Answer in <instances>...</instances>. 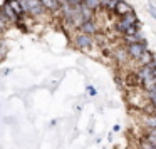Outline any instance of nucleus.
<instances>
[{"mask_svg": "<svg viewBox=\"0 0 156 149\" xmlns=\"http://www.w3.org/2000/svg\"><path fill=\"white\" fill-rule=\"evenodd\" d=\"M133 25H139V22H138V15H136V12H134V10L129 12V14H126V15H122V17L119 19V22L116 24V30H118L119 34L124 35V34H126V30H128L129 27H133Z\"/></svg>", "mask_w": 156, "mask_h": 149, "instance_id": "nucleus-1", "label": "nucleus"}, {"mask_svg": "<svg viewBox=\"0 0 156 149\" xmlns=\"http://www.w3.org/2000/svg\"><path fill=\"white\" fill-rule=\"evenodd\" d=\"M22 10H24V14L27 12L32 17H39V15H42L45 12L41 0H22Z\"/></svg>", "mask_w": 156, "mask_h": 149, "instance_id": "nucleus-2", "label": "nucleus"}, {"mask_svg": "<svg viewBox=\"0 0 156 149\" xmlns=\"http://www.w3.org/2000/svg\"><path fill=\"white\" fill-rule=\"evenodd\" d=\"M144 50H148V42L143 40V42H134V44H128V49H126V54L131 55L133 59L138 61L141 57V54Z\"/></svg>", "mask_w": 156, "mask_h": 149, "instance_id": "nucleus-3", "label": "nucleus"}, {"mask_svg": "<svg viewBox=\"0 0 156 149\" xmlns=\"http://www.w3.org/2000/svg\"><path fill=\"white\" fill-rule=\"evenodd\" d=\"M74 42H76V45H77V49H81V50H89V49L92 47V37L91 35L79 34Z\"/></svg>", "mask_w": 156, "mask_h": 149, "instance_id": "nucleus-4", "label": "nucleus"}, {"mask_svg": "<svg viewBox=\"0 0 156 149\" xmlns=\"http://www.w3.org/2000/svg\"><path fill=\"white\" fill-rule=\"evenodd\" d=\"M79 30H81V34H84V35H94V34H98V27H96V24H94V20H86V22H82L81 25H79Z\"/></svg>", "mask_w": 156, "mask_h": 149, "instance_id": "nucleus-5", "label": "nucleus"}, {"mask_svg": "<svg viewBox=\"0 0 156 149\" xmlns=\"http://www.w3.org/2000/svg\"><path fill=\"white\" fill-rule=\"evenodd\" d=\"M4 4H7L9 7L12 9L15 15L19 17V22L22 20V15H24V10H22V0H5Z\"/></svg>", "mask_w": 156, "mask_h": 149, "instance_id": "nucleus-6", "label": "nucleus"}, {"mask_svg": "<svg viewBox=\"0 0 156 149\" xmlns=\"http://www.w3.org/2000/svg\"><path fill=\"white\" fill-rule=\"evenodd\" d=\"M112 12H116L119 17H122V15H126V14H129V12H133V7L128 4V2H124V0H119L118 4H116V7H114V10H112Z\"/></svg>", "mask_w": 156, "mask_h": 149, "instance_id": "nucleus-7", "label": "nucleus"}, {"mask_svg": "<svg viewBox=\"0 0 156 149\" xmlns=\"http://www.w3.org/2000/svg\"><path fill=\"white\" fill-rule=\"evenodd\" d=\"M41 4L44 7V10H49V12H57L61 9V5L55 0H41Z\"/></svg>", "mask_w": 156, "mask_h": 149, "instance_id": "nucleus-8", "label": "nucleus"}, {"mask_svg": "<svg viewBox=\"0 0 156 149\" xmlns=\"http://www.w3.org/2000/svg\"><path fill=\"white\" fill-rule=\"evenodd\" d=\"M81 4L86 9H89L91 12H96L101 9V0H81Z\"/></svg>", "mask_w": 156, "mask_h": 149, "instance_id": "nucleus-9", "label": "nucleus"}, {"mask_svg": "<svg viewBox=\"0 0 156 149\" xmlns=\"http://www.w3.org/2000/svg\"><path fill=\"white\" fill-rule=\"evenodd\" d=\"M126 85H128V87H133V89L139 85V79L134 72H129V74L126 75Z\"/></svg>", "mask_w": 156, "mask_h": 149, "instance_id": "nucleus-10", "label": "nucleus"}, {"mask_svg": "<svg viewBox=\"0 0 156 149\" xmlns=\"http://www.w3.org/2000/svg\"><path fill=\"white\" fill-rule=\"evenodd\" d=\"M144 141H148L151 146H156V129H146V134L143 136Z\"/></svg>", "mask_w": 156, "mask_h": 149, "instance_id": "nucleus-11", "label": "nucleus"}, {"mask_svg": "<svg viewBox=\"0 0 156 149\" xmlns=\"http://www.w3.org/2000/svg\"><path fill=\"white\" fill-rule=\"evenodd\" d=\"M153 57H154V55H153V52H149V50H144V52L141 54V57L138 59V61L141 62V65H148L151 61H154Z\"/></svg>", "mask_w": 156, "mask_h": 149, "instance_id": "nucleus-12", "label": "nucleus"}, {"mask_svg": "<svg viewBox=\"0 0 156 149\" xmlns=\"http://www.w3.org/2000/svg\"><path fill=\"white\" fill-rule=\"evenodd\" d=\"M119 0H101V7H104L106 10H114Z\"/></svg>", "mask_w": 156, "mask_h": 149, "instance_id": "nucleus-13", "label": "nucleus"}, {"mask_svg": "<svg viewBox=\"0 0 156 149\" xmlns=\"http://www.w3.org/2000/svg\"><path fill=\"white\" fill-rule=\"evenodd\" d=\"M126 55H128V54H126L124 49H118V50H116V59H118L119 62H124L126 61Z\"/></svg>", "mask_w": 156, "mask_h": 149, "instance_id": "nucleus-14", "label": "nucleus"}, {"mask_svg": "<svg viewBox=\"0 0 156 149\" xmlns=\"http://www.w3.org/2000/svg\"><path fill=\"white\" fill-rule=\"evenodd\" d=\"M7 25H9V22H7V19L2 15V12H0V32H4V30H7Z\"/></svg>", "mask_w": 156, "mask_h": 149, "instance_id": "nucleus-15", "label": "nucleus"}, {"mask_svg": "<svg viewBox=\"0 0 156 149\" xmlns=\"http://www.w3.org/2000/svg\"><path fill=\"white\" fill-rule=\"evenodd\" d=\"M148 102L153 107H156V92H148Z\"/></svg>", "mask_w": 156, "mask_h": 149, "instance_id": "nucleus-16", "label": "nucleus"}, {"mask_svg": "<svg viewBox=\"0 0 156 149\" xmlns=\"http://www.w3.org/2000/svg\"><path fill=\"white\" fill-rule=\"evenodd\" d=\"M153 147H154V146H151L148 141H144V139L141 137V141H139V149H153Z\"/></svg>", "mask_w": 156, "mask_h": 149, "instance_id": "nucleus-17", "label": "nucleus"}, {"mask_svg": "<svg viewBox=\"0 0 156 149\" xmlns=\"http://www.w3.org/2000/svg\"><path fill=\"white\" fill-rule=\"evenodd\" d=\"M148 12H149V14L153 15V19H154V20H156V7H154V5L151 4V2H149V5H148Z\"/></svg>", "mask_w": 156, "mask_h": 149, "instance_id": "nucleus-18", "label": "nucleus"}, {"mask_svg": "<svg viewBox=\"0 0 156 149\" xmlns=\"http://www.w3.org/2000/svg\"><path fill=\"white\" fill-rule=\"evenodd\" d=\"M66 4H69L71 7H77L81 4V0H66Z\"/></svg>", "mask_w": 156, "mask_h": 149, "instance_id": "nucleus-19", "label": "nucleus"}, {"mask_svg": "<svg viewBox=\"0 0 156 149\" xmlns=\"http://www.w3.org/2000/svg\"><path fill=\"white\" fill-rule=\"evenodd\" d=\"M87 92H89L91 95H96V94H98V92H96V89H94V87H91V85L87 87Z\"/></svg>", "mask_w": 156, "mask_h": 149, "instance_id": "nucleus-20", "label": "nucleus"}, {"mask_svg": "<svg viewBox=\"0 0 156 149\" xmlns=\"http://www.w3.org/2000/svg\"><path fill=\"white\" fill-rule=\"evenodd\" d=\"M151 92H156V85H154V89H153V91Z\"/></svg>", "mask_w": 156, "mask_h": 149, "instance_id": "nucleus-21", "label": "nucleus"}, {"mask_svg": "<svg viewBox=\"0 0 156 149\" xmlns=\"http://www.w3.org/2000/svg\"><path fill=\"white\" fill-rule=\"evenodd\" d=\"M153 149H156V146H154V147H153Z\"/></svg>", "mask_w": 156, "mask_h": 149, "instance_id": "nucleus-22", "label": "nucleus"}]
</instances>
